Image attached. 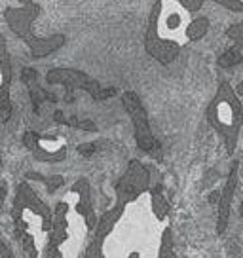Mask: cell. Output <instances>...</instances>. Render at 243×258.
Returning a JSON list of instances; mask_svg holds the SVG:
<instances>
[{
    "label": "cell",
    "mask_w": 243,
    "mask_h": 258,
    "mask_svg": "<svg viewBox=\"0 0 243 258\" xmlns=\"http://www.w3.org/2000/svg\"><path fill=\"white\" fill-rule=\"evenodd\" d=\"M14 224L16 235L23 245L27 256H44L53 226V215L27 182L17 188L14 202Z\"/></svg>",
    "instance_id": "1"
},
{
    "label": "cell",
    "mask_w": 243,
    "mask_h": 258,
    "mask_svg": "<svg viewBox=\"0 0 243 258\" xmlns=\"http://www.w3.org/2000/svg\"><path fill=\"white\" fill-rule=\"evenodd\" d=\"M207 120L222 137L224 146H226V152H234L235 143H237V135H239V129H241L243 123V108L241 103L235 97L234 89L230 88L226 82L220 84L219 93H217V97L213 99V103L209 105Z\"/></svg>",
    "instance_id": "2"
},
{
    "label": "cell",
    "mask_w": 243,
    "mask_h": 258,
    "mask_svg": "<svg viewBox=\"0 0 243 258\" xmlns=\"http://www.w3.org/2000/svg\"><path fill=\"white\" fill-rule=\"evenodd\" d=\"M38 14H40V6L36 2H29V4H21L19 8H8L4 12V19L10 29L29 46L33 57H46L63 48L65 36L63 34H53L48 38L36 36L33 31V23L36 21Z\"/></svg>",
    "instance_id": "3"
},
{
    "label": "cell",
    "mask_w": 243,
    "mask_h": 258,
    "mask_svg": "<svg viewBox=\"0 0 243 258\" xmlns=\"http://www.w3.org/2000/svg\"><path fill=\"white\" fill-rule=\"evenodd\" d=\"M122 103H124L126 110L131 116V120H133L137 146L143 152L158 154L160 145L156 143L154 135H152V129H150V123H148V116H146V110L145 106H143V103H141L139 95L135 91H126L122 95Z\"/></svg>",
    "instance_id": "4"
},
{
    "label": "cell",
    "mask_w": 243,
    "mask_h": 258,
    "mask_svg": "<svg viewBox=\"0 0 243 258\" xmlns=\"http://www.w3.org/2000/svg\"><path fill=\"white\" fill-rule=\"evenodd\" d=\"M150 182V173L141 161L133 160L130 161L126 173L116 184V198L120 205H128V203L135 202L141 194L148 188Z\"/></svg>",
    "instance_id": "5"
},
{
    "label": "cell",
    "mask_w": 243,
    "mask_h": 258,
    "mask_svg": "<svg viewBox=\"0 0 243 258\" xmlns=\"http://www.w3.org/2000/svg\"><path fill=\"white\" fill-rule=\"evenodd\" d=\"M46 82L53 84V86H65L69 91L84 89L95 101H101V93L105 89L101 88V84L97 80H93L91 76H88V74L82 73V71H76V69H51L46 74Z\"/></svg>",
    "instance_id": "6"
},
{
    "label": "cell",
    "mask_w": 243,
    "mask_h": 258,
    "mask_svg": "<svg viewBox=\"0 0 243 258\" xmlns=\"http://www.w3.org/2000/svg\"><path fill=\"white\" fill-rule=\"evenodd\" d=\"M25 146L34 154V158L40 161H48V163H57L67 158V145L63 139L59 137H44L34 131H27L25 133Z\"/></svg>",
    "instance_id": "7"
},
{
    "label": "cell",
    "mask_w": 243,
    "mask_h": 258,
    "mask_svg": "<svg viewBox=\"0 0 243 258\" xmlns=\"http://www.w3.org/2000/svg\"><path fill=\"white\" fill-rule=\"evenodd\" d=\"M10 76H12L10 55H8V49H6L4 36L0 34V120L10 118V114H12V103H10Z\"/></svg>",
    "instance_id": "8"
},
{
    "label": "cell",
    "mask_w": 243,
    "mask_h": 258,
    "mask_svg": "<svg viewBox=\"0 0 243 258\" xmlns=\"http://www.w3.org/2000/svg\"><path fill=\"white\" fill-rule=\"evenodd\" d=\"M235 188H237V161L232 163V169L228 175V180L222 192H220L219 200V220H217V232L220 235L226 232L228 228V218H230V209H232V200H234Z\"/></svg>",
    "instance_id": "9"
},
{
    "label": "cell",
    "mask_w": 243,
    "mask_h": 258,
    "mask_svg": "<svg viewBox=\"0 0 243 258\" xmlns=\"http://www.w3.org/2000/svg\"><path fill=\"white\" fill-rule=\"evenodd\" d=\"M21 78L23 82L27 84V88H29V95H31V101H33V108L36 114H40V108L42 105L48 101V91H44V89L38 86V73L34 71V69H23L21 71Z\"/></svg>",
    "instance_id": "10"
},
{
    "label": "cell",
    "mask_w": 243,
    "mask_h": 258,
    "mask_svg": "<svg viewBox=\"0 0 243 258\" xmlns=\"http://www.w3.org/2000/svg\"><path fill=\"white\" fill-rule=\"evenodd\" d=\"M209 31V19L207 17H196L194 21H190L187 27V38L190 42L202 40Z\"/></svg>",
    "instance_id": "11"
},
{
    "label": "cell",
    "mask_w": 243,
    "mask_h": 258,
    "mask_svg": "<svg viewBox=\"0 0 243 258\" xmlns=\"http://www.w3.org/2000/svg\"><path fill=\"white\" fill-rule=\"evenodd\" d=\"M241 61H243V49L239 44H235L234 48L226 49V51L219 57V64L222 69H230V67L241 63Z\"/></svg>",
    "instance_id": "12"
},
{
    "label": "cell",
    "mask_w": 243,
    "mask_h": 258,
    "mask_svg": "<svg viewBox=\"0 0 243 258\" xmlns=\"http://www.w3.org/2000/svg\"><path fill=\"white\" fill-rule=\"evenodd\" d=\"M152 211H154L156 218H165L167 211H169V205H167V200L162 196V186H156L152 190Z\"/></svg>",
    "instance_id": "13"
},
{
    "label": "cell",
    "mask_w": 243,
    "mask_h": 258,
    "mask_svg": "<svg viewBox=\"0 0 243 258\" xmlns=\"http://www.w3.org/2000/svg\"><path fill=\"white\" fill-rule=\"evenodd\" d=\"M158 258H177L173 245H171V232L165 230L162 235V243H160V250H158Z\"/></svg>",
    "instance_id": "14"
},
{
    "label": "cell",
    "mask_w": 243,
    "mask_h": 258,
    "mask_svg": "<svg viewBox=\"0 0 243 258\" xmlns=\"http://www.w3.org/2000/svg\"><path fill=\"white\" fill-rule=\"evenodd\" d=\"M67 125H71V127L84 129V131H97V125H95L93 121L78 120V118H69V120H67Z\"/></svg>",
    "instance_id": "15"
},
{
    "label": "cell",
    "mask_w": 243,
    "mask_h": 258,
    "mask_svg": "<svg viewBox=\"0 0 243 258\" xmlns=\"http://www.w3.org/2000/svg\"><path fill=\"white\" fill-rule=\"evenodd\" d=\"M63 184H65L63 175H51V177L46 178V190H48V194H55Z\"/></svg>",
    "instance_id": "16"
},
{
    "label": "cell",
    "mask_w": 243,
    "mask_h": 258,
    "mask_svg": "<svg viewBox=\"0 0 243 258\" xmlns=\"http://www.w3.org/2000/svg\"><path fill=\"white\" fill-rule=\"evenodd\" d=\"M228 38H232L235 44H243V23H234L226 31Z\"/></svg>",
    "instance_id": "17"
},
{
    "label": "cell",
    "mask_w": 243,
    "mask_h": 258,
    "mask_svg": "<svg viewBox=\"0 0 243 258\" xmlns=\"http://www.w3.org/2000/svg\"><path fill=\"white\" fill-rule=\"evenodd\" d=\"M84 258H105L103 250H101V243H99V241L91 243L88 249H86V254H84Z\"/></svg>",
    "instance_id": "18"
},
{
    "label": "cell",
    "mask_w": 243,
    "mask_h": 258,
    "mask_svg": "<svg viewBox=\"0 0 243 258\" xmlns=\"http://www.w3.org/2000/svg\"><path fill=\"white\" fill-rule=\"evenodd\" d=\"M177 4H180L188 12H198L203 6V0H175Z\"/></svg>",
    "instance_id": "19"
},
{
    "label": "cell",
    "mask_w": 243,
    "mask_h": 258,
    "mask_svg": "<svg viewBox=\"0 0 243 258\" xmlns=\"http://www.w3.org/2000/svg\"><path fill=\"white\" fill-rule=\"evenodd\" d=\"M217 4L224 6V8L232 10V12H241L243 10V2L241 0H215Z\"/></svg>",
    "instance_id": "20"
},
{
    "label": "cell",
    "mask_w": 243,
    "mask_h": 258,
    "mask_svg": "<svg viewBox=\"0 0 243 258\" xmlns=\"http://www.w3.org/2000/svg\"><path fill=\"white\" fill-rule=\"evenodd\" d=\"M82 156H93V154L97 152V145L95 143H84V145H78L76 148Z\"/></svg>",
    "instance_id": "21"
},
{
    "label": "cell",
    "mask_w": 243,
    "mask_h": 258,
    "mask_svg": "<svg viewBox=\"0 0 243 258\" xmlns=\"http://www.w3.org/2000/svg\"><path fill=\"white\" fill-rule=\"evenodd\" d=\"M0 258H14V254H12L10 247L4 241H0Z\"/></svg>",
    "instance_id": "22"
},
{
    "label": "cell",
    "mask_w": 243,
    "mask_h": 258,
    "mask_svg": "<svg viewBox=\"0 0 243 258\" xmlns=\"http://www.w3.org/2000/svg\"><path fill=\"white\" fill-rule=\"evenodd\" d=\"M53 120H55L57 123H67L65 114L61 112V110H55V112H53Z\"/></svg>",
    "instance_id": "23"
},
{
    "label": "cell",
    "mask_w": 243,
    "mask_h": 258,
    "mask_svg": "<svg viewBox=\"0 0 243 258\" xmlns=\"http://www.w3.org/2000/svg\"><path fill=\"white\" fill-rule=\"evenodd\" d=\"M6 196H8V188L4 184H0V207L4 205V202H6Z\"/></svg>",
    "instance_id": "24"
},
{
    "label": "cell",
    "mask_w": 243,
    "mask_h": 258,
    "mask_svg": "<svg viewBox=\"0 0 243 258\" xmlns=\"http://www.w3.org/2000/svg\"><path fill=\"white\" fill-rule=\"evenodd\" d=\"M219 198H220V190H217V192H213L209 196V202L211 203H217V202H219Z\"/></svg>",
    "instance_id": "25"
},
{
    "label": "cell",
    "mask_w": 243,
    "mask_h": 258,
    "mask_svg": "<svg viewBox=\"0 0 243 258\" xmlns=\"http://www.w3.org/2000/svg\"><path fill=\"white\" fill-rule=\"evenodd\" d=\"M235 93H237L239 97H243V82H239V84H237V88H235Z\"/></svg>",
    "instance_id": "26"
},
{
    "label": "cell",
    "mask_w": 243,
    "mask_h": 258,
    "mask_svg": "<svg viewBox=\"0 0 243 258\" xmlns=\"http://www.w3.org/2000/svg\"><path fill=\"white\" fill-rule=\"evenodd\" d=\"M19 4H29V2H33V0H17Z\"/></svg>",
    "instance_id": "27"
},
{
    "label": "cell",
    "mask_w": 243,
    "mask_h": 258,
    "mask_svg": "<svg viewBox=\"0 0 243 258\" xmlns=\"http://www.w3.org/2000/svg\"><path fill=\"white\" fill-rule=\"evenodd\" d=\"M239 217H243V202H241V207H239Z\"/></svg>",
    "instance_id": "28"
},
{
    "label": "cell",
    "mask_w": 243,
    "mask_h": 258,
    "mask_svg": "<svg viewBox=\"0 0 243 258\" xmlns=\"http://www.w3.org/2000/svg\"><path fill=\"white\" fill-rule=\"evenodd\" d=\"M0 165H2V156H0Z\"/></svg>",
    "instance_id": "29"
}]
</instances>
